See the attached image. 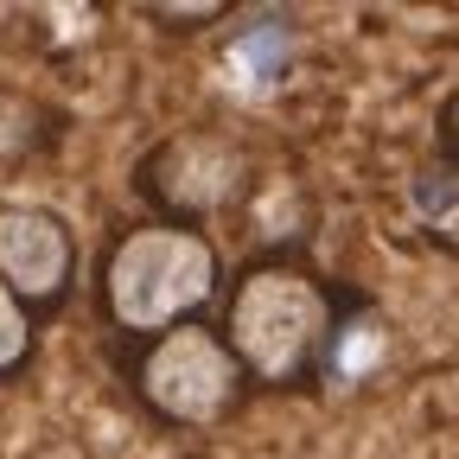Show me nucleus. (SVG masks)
<instances>
[{"label": "nucleus", "mask_w": 459, "mask_h": 459, "mask_svg": "<svg viewBox=\"0 0 459 459\" xmlns=\"http://www.w3.org/2000/svg\"><path fill=\"white\" fill-rule=\"evenodd\" d=\"M230 351L243 358L255 389H307L319 383L332 344H338V287L300 255V249H262L237 268L217 313Z\"/></svg>", "instance_id": "obj_1"}, {"label": "nucleus", "mask_w": 459, "mask_h": 459, "mask_svg": "<svg viewBox=\"0 0 459 459\" xmlns=\"http://www.w3.org/2000/svg\"><path fill=\"white\" fill-rule=\"evenodd\" d=\"M230 294L223 281V249L211 230L172 223V217H128L102 243L96 262V313L115 338L147 344L160 332H179L204 319Z\"/></svg>", "instance_id": "obj_2"}, {"label": "nucleus", "mask_w": 459, "mask_h": 459, "mask_svg": "<svg viewBox=\"0 0 459 459\" xmlns=\"http://www.w3.org/2000/svg\"><path fill=\"white\" fill-rule=\"evenodd\" d=\"M122 383L166 428H223L255 389L217 319H192L179 332L128 344L122 351Z\"/></svg>", "instance_id": "obj_3"}, {"label": "nucleus", "mask_w": 459, "mask_h": 459, "mask_svg": "<svg viewBox=\"0 0 459 459\" xmlns=\"http://www.w3.org/2000/svg\"><path fill=\"white\" fill-rule=\"evenodd\" d=\"M255 147L223 128V122H186L160 134L141 160H134V192L147 204V217H172V223H211L223 211H243L255 192Z\"/></svg>", "instance_id": "obj_4"}, {"label": "nucleus", "mask_w": 459, "mask_h": 459, "mask_svg": "<svg viewBox=\"0 0 459 459\" xmlns=\"http://www.w3.org/2000/svg\"><path fill=\"white\" fill-rule=\"evenodd\" d=\"M77 230L57 217L51 204H7L0 198V287L20 294L39 319L65 313L77 294Z\"/></svg>", "instance_id": "obj_5"}, {"label": "nucleus", "mask_w": 459, "mask_h": 459, "mask_svg": "<svg viewBox=\"0 0 459 459\" xmlns=\"http://www.w3.org/2000/svg\"><path fill=\"white\" fill-rule=\"evenodd\" d=\"M39 358V313L0 287V383H20Z\"/></svg>", "instance_id": "obj_6"}, {"label": "nucleus", "mask_w": 459, "mask_h": 459, "mask_svg": "<svg viewBox=\"0 0 459 459\" xmlns=\"http://www.w3.org/2000/svg\"><path fill=\"white\" fill-rule=\"evenodd\" d=\"M141 20H153L160 32H211L230 20L223 0H166V7H141Z\"/></svg>", "instance_id": "obj_7"}, {"label": "nucleus", "mask_w": 459, "mask_h": 459, "mask_svg": "<svg viewBox=\"0 0 459 459\" xmlns=\"http://www.w3.org/2000/svg\"><path fill=\"white\" fill-rule=\"evenodd\" d=\"M440 147H446V160L459 166V83H453L446 102H440Z\"/></svg>", "instance_id": "obj_8"}]
</instances>
